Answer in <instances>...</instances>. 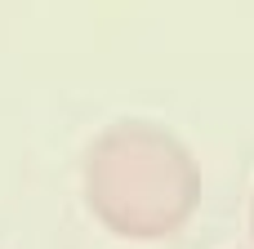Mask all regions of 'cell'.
I'll return each mask as SVG.
<instances>
[{"label":"cell","instance_id":"obj_1","mask_svg":"<svg viewBox=\"0 0 254 249\" xmlns=\"http://www.w3.org/2000/svg\"><path fill=\"white\" fill-rule=\"evenodd\" d=\"M85 200L107 232L125 241H165L192 223L201 169L170 129L125 120L94 138L85 156Z\"/></svg>","mask_w":254,"mask_h":249},{"label":"cell","instance_id":"obj_2","mask_svg":"<svg viewBox=\"0 0 254 249\" xmlns=\"http://www.w3.org/2000/svg\"><path fill=\"white\" fill-rule=\"evenodd\" d=\"M250 236H254V200H250Z\"/></svg>","mask_w":254,"mask_h":249}]
</instances>
